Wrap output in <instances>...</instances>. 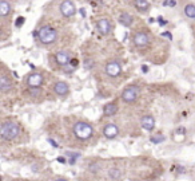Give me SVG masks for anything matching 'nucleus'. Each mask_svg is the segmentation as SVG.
<instances>
[{
	"instance_id": "16",
	"label": "nucleus",
	"mask_w": 195,
	"mask_h": 181,
	"mask_svg": "<svg viewBox=\"0 0 195 181\" xmlns=\"http://www.w3.org/2000/svg\"><path fill=\"white\" fill-rule=\"evenodd\" d=\"M116 112H118V103H116V102L107 103L104 107H103V113H104V115H107V117L116 114Z\"/></svg>"
},
{
	"instance_id": "24",
	"label": "nucleus",
	"mask_w": 195,
	"mask_h": 181,
	"mask_svg": "<svg viewBox=\"0 0 195 181\" xmlns=\"http://www.w3.org/2000/svg\"><path fill=\"white\" fill-rule=\"evenodd\" d=\"M24 20H25V19H24V17H18V21H16V27H21V26H23V24H24Z\"/></svg>"
},
{
	"instance_id": "17",
	"label": "nucleus",
	"mask_w": 195,
	"mask_h": 181,
	"mask_svg": "<svg viewBox=\"0 0 195 181\" xmlns=\"http://www.w3.org/2000/svg\"><path fill=\"white\" fill-rule=\"evenodd\" d=\"M10 12H11V4L8 3L7 0H1L0 1V16L5 17Z\"/></svg>"
},
{
	"instance_id": "21",
	"label": "nucleus",
	"mask_w": 195,
	"mask_h": 181,
	"mask_svg": "<svg viewBox=\"0 0 195 181\" xmlns=\"http://www.w3.org/2000/svg\"><path fill=\"white\" fill-rule=\"evenodd\" d=\"M88 171L90 172H92V173H98V172L100 171V164L99 162H91L90 164V166H88Z\"/></svg>"
},
{
	"instance_id": "9",
	"label": "nucleus",
	"mask_w": 195,
	"mask_h": 181,
	"mask_svg": "<svg viewBox=\"0 0 195 181\" xmlns=\"http://www.w3.org/2000/svg\"><path fill=\"white\" fill-rule=\"evenodd\" d=\"M118 133H119V128L116 125H114V123H107L103 128V134L108 139H114L118 136Z\"/></svg>"
},
{
	"instance_id": "20",
	"label": "nucleus",
	"mask_w": 195,
	"mask_h": 181,
	"mask_svg": "<svg viewBox=\"0 0 195 181\" xmlns=\"http://www.w3.org/2000/svg\"><path fill=\"white\" fill-rule=\"evenodd\" d=\"M108 174H110V177L112 180H120V177H122V172H120L119 168H111L108 171Z\"/></svg>"
},
{
	"instance_id": "22",
	"label": "nucleus",
	"mask_w": 195,
	"mask_h": 181,
	"mask_svg": "<svg viewBox=\"0 0 195 181\" xmlns=\"http://www.w3.org/2000/svg\"><path fill=\"white\" fill-rule=\"evenodd\" d=\"M164 139H166V137L162 136V134H159V136L151 137V142H152V144H160V142H163Z\"/></svg>"
},
{
	"instance_id": "8",
	"label": "nucleus",
	"mask_w": 195,
	"mask_h": 181,
	"mask_svg": "<svg viewBox=\"0 0 195 181\" xmlns=\"http://www.w3.org/2000/svg\"><path fill=\"white\" fill-rule=\"evenodd\" d=\"M43 82H44V78L40 73H32L27 78L28 87H40L43 85Z\"/></svg>"
},
{
	"instance_id": "3",
	"label": "nucleus",
	"mask_w": 195,
	"mask_h": 181,
	"mask_svg": "<svg viewBox=\"0 0 195 181\" xmlns=\"http://www.w3.org/2000/svg\"><path fill=\"white\" fill-rule=\"evenodd\" d=\"M92 126L87 122L79 121L73 125V134L78 137L79 139H88L92 136Z\"/></svg>"
},
{
	"instance_id": "10",
	"label": "nucleus",
	"mask_w": 195,
	"mask_h": 181,
	"mask_svg": "<svg viewBox=\"0 0 195 181\" xmlns=\"http://www.w3.org/2000/svg\"><path fill=\"white\" fill-rule=\"evenodd\" d=\"M134 43H135L138 47H144L150 43V36L146 34V32H136L134 35Z\"/></svg>"
},
{
	"instance_id": "2",
	"label": "nucleus",
	"mask_w": 195,
	"mask_h": 181,
	"mask_svg": "<svg viewBox=\"0 0 195 181\" xmlns=\"http://www.w3.org/2000/svg\"><path fill=\"white\" fill-rule=\"evenodd\" d=\"M19 130H20V128H19L18 123L11 121L3 122L1 128H0V136L3 137L4 139H12L19 134Z\"/></svg>"
},
{
	"instance_id": "26",
	"label": "nucleus",
	"mask_w": 195,
	"mask_h": 181,
	"mask_svg": "<svg viewBox=\"0 0 195 181\" xmlns=\"http://www.w3.org/2000/svg\"><path fill=\"white\" fill-rule=\"evenodd\" d=\"M58 161H59L60 164H66L67 162V160L64 158V157H58Z\"/></svg>"
},
{
	"instance_id": "33",
	"label": "nucleus",
	"mask_w": 195,
	"mask_h": 181,
	"mask_svg": "<svg viewBox=\"0 0 195 181\" xmlns=\"http://www.w3.org/2000/svg\"><path fill=\"white\" fill-rule=\"evenodd\" d=\"M80 12H82V15H83V16H86V12H84V10H83V8L80 10Z\"/></svg>"
},
{
	"instance_id": "28",
	"label": "nucleus",
	"mask_w": 195,
	"mask_h": 181,
	"mask_svg": "<svg viewBox=\"0 0 195 181\" xmlns=\"http://www.w3.org/2000/svg\"><path fill=\"white\" fill-rule=\"evenodd\" d=\"M162 36H167V38L172 39V35H171L170 32H163V34H162Z\"/></svg>"
},
{
	"instance_id": "23",
	"label": "nucleus",
	"mask_w": 195,
	"mask_h": 181,
	"mask_svg": "<svg viewBox=\"0 0 195 181\" xmlns=\"http://www.w3.org/2000/svg\"><path fill=\"white\" fill-rule=\"evenodd\" d=\"M92 66H94V60L92 59H88L87 62H84V67H86L87 70H90Z\"/></svg>"
},
{
	"instance_id": "15",
	"label": "nucleus",
	"mask_w": 195,
	"mask_h": 181,
	"mask_svg": "<svg viewBox=\"0 0 195 181\" xmlns=\"http://www.w3.org/2000/svg\"><path fill=\"white\" fill-rule=\"evenodd\" d=\"M12 87V82H11V79L5 75V74H1V77H0V89H1V91L3 93H5V91H8Z\"/></svg>"
},
{
	"instance_id": "25",
	"label": "nucleus",
	"mask_w": 195,
	"mask_h": 181,
	"mask_svg": "<svg viewBox=\"0 0 195 181\" xmlns=\"http://www.w3.org/2000/svg\"><path fill=\"white\" fill-rule=\"evenodd\" d=\"M70 64L73 67V69H76V67H78V59H71L70 60Z\"/></svg>"
},
{
	"instance_id": "7",
	"label": "nucleus",
	"mask_w": 195,
	"mask_h": 181,
	"mask_svg": "<svg viewBox=\"0 0 195 181\" xmlns=\"http://www.w3.org/2000/svg\"><path fill=\"white\" fill-rule=\"evenodd\" d=\"M96 28L98 31L100 32L102 35H107L111 32L112 30V26H111V21L108 20L107 17H102V19H99L96 23Z\"/></svg>"
},
{
	"instance_id": "6",
	"label": "nucleus",
	"mask_w": 195,
	"mask_h": 181,
	"mask_svg": "<svg viewBox=\"0 0 195 181\" xmlns=\"http://www.w3.org/2000/svg\"><path fill=\"white\" fill-rule=\"evenodd\" d=\"M122 73V64L118 62V60H111V62L107 63V66H106V74H107L108 77L111 78H115L118 75H120Z\"/></svg>"
},
{
	"instance_id": "14",
	"label": "nucleus",
	"mask_w": 195,
	"mask_h": 181,
	"mask_svg": "<svg viewBox=\"0 0 195 181\" xmlns=\"http://www.w3.org/2000/svg\"><path fill=\"white\" fill-rule=\"evenodd\" d=\"M119 23H120L122 26H124V27H130V26L134 23L133 15H130L128 12H123V14H120V16H119Z\"/></svg>"
},
{
	"instance_id": "31",
	"label": "nucleus",
	"mask_w": 195,
	"mask_h": 181,
	"mask_svg": "<svg viewBox=\"0 0 195 181\" xmlns=\"http://www.w3.org/2000/svg\"><path fill=\"white\" fill-rule=\"evenodd\" d=\"M168 4H170V6H175V4H176V3H175L174 0H171V1H170V3H168Z\"/></svg>"
},
{
	"instance_id": "1",
	"label": "nucleus",
	"mask_w": 195,
	"mask_h": 181,
	"mask_svg": "<svg viewBox=\"0 0 195 181\" xmlns=\"http://www.w3.org/2000/svg\"><path fill=\"white\" fill-rule=\"evenodd\" d=\"M38 36H39V40H40L43 44L48 46V44H52V43L56 42V39H58V31H56L55 28L49 27V26H44V27H42L38 31Z\"/></svg>"
},
{
	"instance_id": "32",
	"label": "nucleus",
	"mask_w": 195,
	"mask_h": 181,
	"mask_svg": "<svg viewBox=\"0 0 195 181\" xmlns=\"http://www.w3.org/2000/svg\"><path fill=\"white\" fill-rule=\"evenodd\" d=\"M75 161H76V160H75V158H71V161H70V164H75Z\"/></svg>"
},
{
	"instance_id": "4",
	"label": "nucleus",
	"mask_w": 195,
	"mask_h": 181,
	"mask_svg": "<svg viewBox=\"0 0 195 181\" xmlns=\"http://www.w3.org/2000/svg\"><path fill=\"white\" fill-rule=\"evenodd\" d=\"M140 90L136 86H128L126 87L122 93V99L126 102V103H133L134 101H136V98L139 97Z\"/></svg>"
},
{
	"instance_id": "18",
	"label": "nucleus",
	"mask_w": 195,
	"mask_h": 181,
	"mask_svg": "<svg viewBox=\"0 0 195 181\" xmlns=\"http://www.w3.org/2000/svg\"><path fill=\"white\" fill-rule=\"evenodd\" d=\"M135 7L142 12H146V11L150 10V3L147 0H135Z\"/></svg>"
},
{
	"instance_id": "27",
	"label": "nucleus",
	"mask_w": 195,
	"mask_h": 181,
	"mask_svg": "<svg viewBox=\"0 0 195 181\" xmlns=\"http://www.w3.org/2000/svg\"><path fill=\"white\" fill-rule=\"evenodd\" d=\"M158 21H159V24H162V26H164V24H166V23H167V21H164L163 20V19H162V17H158Z\"/></svg>"
},
{
	"instance_id": "34",
	"label": "nucleus",
	"mask_w": 195,
	"mask_h": 181,
	"mask_svg": "<svg viewBox=\"0 0 195 181\" xmlns=\"http://www.w3.org/2000/svg\"><path fill=\"white\" fill-rule=\"evenodd\" d=\"M55 181H67L66 178H58V180H55Z\"/></svg>"
},
{
	"instance_id": "13",
	"label": "nucleus",
	"mask_w": 195,
	"mask_h": 181,
	"mask_svg": "<svg viewBox=\"0 0 195 181\" xmlns=\"http://www.w3.org/2000/svg\"><path fill=\"white\" fill-rule=\"evenodd\" d=\"M140 123H142L143 129L148 130V132H151V130L155 128V119H154L151 115H144L142 118V121H140Z\"/></svg>"
},
{
	"instance_id": "5",
	"label": "nucleus",
	"mask_w": 195,
	"mask_h": 181,
	"mask_svg": "<svg viewBox=\"0 0 195 181\" xmlns=\"http://www.w3.org/2000/svg\"><path fill=\"white\" fill-rule=\"evenodd\" d=\"M59 11L64 17H71L75 15L76 8H75V4H73L71 0H63L59 6Z\"/></svg>"
},
{
	"instance_id": "11",
	"label": "nucleus",
	"mask_w": 195,
	"mask_h": 181,
	"mask_svg": "<svg viewBox=\"0 0 195 181\" xmlns=\"http://www.w3.org/2000/svg\"><path fill=\"white\" fill-rule=\"evenodd\" d=\"M55 59H56V63H58L59 66H67L71 60L70 52L68 51H58L56 52V55H55Z\"/></svg>"
},
{
	"instance_id": "30",
	"label": "nucleus",
	"mask_w": 195,
	"mask_h": 181,
	"mask_svg": "<svg viewBox=\"0 0 195 181\" xmlns=\"http://www.w3.org/2000/svg\"><path fill=\"white\" fill-rule=\"evenodd\" d=\"M142 70H143V73H147V71H148V67H147V66H143Z\"/></svg>"
},
{
	"instance_id": "12",
	"label": "nucleus",
	"mask_w": 195,
	"mask_h": 181,
	"mask_svg": "<svg viewBox=\"0 0 195 181\" xmlns=\"http://www.w3.org/2000/svg\"><path fill=\"white\" fill-rule=\"evenodd\" d=\"M54 91H55V94L60 95V97H66L70 93V86L66 82H56L54 86Z\"/></svg>"
},
{
	"instance_id": "19",
	"label": "nucleus",
	"mask_w": 195,
	"mask_h": 181,
	"mask_svg": "<svg viewBox=\"0 0 195 181\" xmlns=\"http://www.w3.org/2000/svg\"><path fill=\"white\" fill-rule=\"evenodd\" d=\"M185 14L187 17H190V19H192V20H195V6L194 4H187L185 7Z\"/></svg>"
},
{
	"instance_id": "29",
	"label": "nucleus",
	"mask_w": 195,
	"mask_h": 181,
	"mask_svg": "<svg viewBox=\"0 0 195 181\" xmlns=\"http://www.w3.org/2000/svg\"><path fill=\"white\" fill-rule=\"evenodd\" d=\"M48 142L51 144V145H54V146H55V148H58V144H56L55 141H52V139H48Z\"/></svg>"
}]
</instances>
